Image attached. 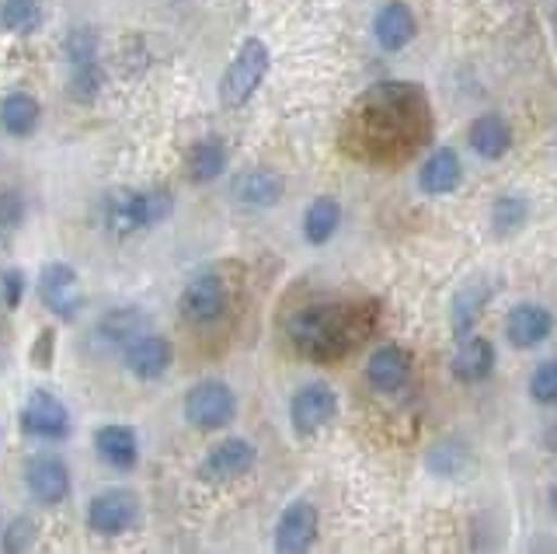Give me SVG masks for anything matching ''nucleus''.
<instances>
[{
	"instance_id": "1",
	"label": "nucleus",
	"mask_w": 557,
	"mask_h": 554,
	"mask_svg": "<svg viewBox=\"0 0 557 554\" xmlns=\"http://www.w3.org/2000/svg\"><path fill=\"white\" fill-rule=\"evenodd\" d=\"M425 136L429 101L414 84H376L348 115V147L366 161H405Z\"/></svg>"
},
{
	"instance_id": "2",
	"label": "nucleus",
	"mask_w": 557,
	"mask_h": 554,
	"mask_svg": "<svg viewBox=\"0 0 557 554\" xmlns=\"http://www.w3.org/2000/svg\"><path fill=\"white\" fill-rule=\"evenodd\" d=\"M376 307L373 304H313L296 310L286 332L296 353L313 362H335L348 356L373 332Z\"/></svg>"
},
{
	"instance_id": "3",
	"label": "nucleus",
	"mask_w": 557,
	"mask_h": 554,
	"mask_svg": "<svg viewBox=\"0 0 557 554\" xmlns=\"http://www.w3.org/2000/svg\"><path fill=\"white\" fill-rule=\"evenodd\" d=\"M98 213L104 231L112 234H139L150 231L153 223H161L171 213L168 193H144V188H112L98 202Z\"/></svg>"
},
{
	"instance_id": "4",
	"label": "nucleus",
	"mask_w": 557,
	"mask_h": 554,
	"mask_svg": "<svg viewBox=\"0 0 557 554\" xmlns=\"http://www.w3.org/2000/svg\"><path fill=\"white\" fill-rule=\"evenodd\" d=\"M272 66L269 46L261 39H248L240 46V53L234 57V63L226 66V74L220 81V101L223 109H244L251 101V95L261 88Z\"/></svg>"
},
{
	"instance_id": "5",
	"label": "nucleus",
	"mask_w": 557,
	"mask_h": 554,
	"mask_svg": "<svg viewBox=\"0 0 557 554\" xmlns=\"http://www.w3.org/2000/svg\"><path fill=\"white\" fill-rule=\"evenodd\" d=\"M237 415V397L223 380H202L185 394V419L196 429H223Z\"/></svg>"
},
{
	"instance_id": "6",
	"label": "nucleus",
	"mask_w": 557,
	"mask_h": 554,
	"mask_svg": "<svg viewBox=\"0 0 557 554\" xmlns=\"http://www.w3.org/2000/svg\"><path fill=\"white\" fill-rule=\"evenodd\" d=\"M178 310L188 324H213L226 310V283L216 272H199L196 280L182 290Z\"/></svg>"
},
{
	"instance_id": "7",
	"label": "nucleus",
	"mask_w": 557,
	"mask_h": 554,
	"mask_svg": "<svg viewBox=\"0 0 557 554\" xmlns=\"http://www.w3.org/2000/svg\"><path fill=\"white\" fill-rule=\"evenodd\" d=\"M338 411V394L327 384H307L293 394L289 402V422L296 429V436H313L318 429H324Z\"/></svg>"
},
{
	"instance_id": "8",
	"label": "nucleus",
	"mask_w": 557,
	"mask_h": 554,
	"mask_svg": "<svg viewBox=\"0 0 557 554\" xmlns=\"http://www.w3.org/2000/svg\"><path fill=\"white\" fill-rule=\"evenodd\" d=\"M136 495L126 489H104L87 506V527L101 537H119L136 524Z\"/></svg>"
},
{
	"instance_id": "9",
	"label": "nucleus",
	"mask_w": 557,
	"mask_h": 554,
	"mask_svg": "<svg viewBox=\"0 0 557 554\" xmlns=\"http://www.w3.org/2000/svg\"><path fill=\"white\" fill-rule=\"evenodd\" d=\"M22 429L35 440H63L70 432V411L57 394L32 391L22 408Z\"/></svg>"
},
{
	"instance_id": "10",
	"label": "nucleus",
	"mask_w": 557,
	"mask_h": 554,
	"mask_svg": "<svg viewBox=\"0 0 557 554\" xmlns=\"http://www.w3.org/2000/svg\"><path fill=\"white\" fill-rule=\"evenodd\" d=\"M25 484L35 502L42 506H60L70 495V471L57 454H39L25 464Z\"/></svg>"
},
{
	"instance_id": "11",
	"label": "nucleus",
	"mask_w": 557,
	"mask_h": 554,
	"mask_svg": "<svg viewBox=\"0 0 557 554\" xmlns=\"http://www.w3.org/2000/svg\"><path fill=\"white\" fill-rule=\"evenodd\" d=\"M255 460H258L255 443H248L244 436H231L209 450L206 460L199 464V478L202 481H231V478H240L244 471H251Z\"/></svg>"
},
{
	"instance_id": "12",
	"label": "nucleus",
	"mask_w": 557,
	"mask_h": 554,
	"mask_svg": "<svg viewBox=\"0 0 557 554\" xmlns=\"http://www.w3.org/2000/svg\"><path fill=\"white\" fill-rule=\"evenodd\" d=\"M313 537H318V509L307 498L289 502L275 524V551L300 554L313 544Z\"/></svg>"
},
{
	"instance_id": "13",
	"label": "nucleus",
	"mask_w": 557,
	"mask_h": 554,
	"mask_svg": "<svg viewBox=\"0 0 557 554\" xmlns=\"http://www.w3.org/2000/svg\"><path fill=\"white\" fill-rule=\"evenodd\" d=\"M39 293H42V304L57 318L70 321V318L77 315V307H81V280H77V272L70 269L66 262H52V266L42 269Z\"/></svg>"
},
{
	"instance_id": "14",
	"label": "nucleus",
	"mask_w": 557,
	"mask_h": 554,
	"mask_svg": "<svg viewBox=\"0 0 557 554\" xmlns=\"http://www.w3.org/2000/svg\"><path fill=\"white\" fill-rule=\"evenodd\" d=\"M122 359H126V370L139 380H161L171 367V359H174V349H171V342L161 338V335H136L126 349H122Z\"/></svg>"
},
{
	"instance_id": "15",
	"label": "nucleus",
	"mask_w": 557,
	"mask_h": 554,
	"mask_svg": "<svg viewBox=\"0 0 557 554\" xmlns=\"http://www.w3.org/2000/svg\"><path fill=\"white\" fill-rule=\"evenodd\" d=\"M408 377H411V356L400 345H380L370 356V362H366V380L380 394H397L408 384Z\"/></svg>"
},
{
	"instance_id": "16",
	"label": "nucleus",
	"mask_w": 557,
	"mask_h": 554,
	"mask_svg": "<svg viewBox=\"0 0 557 554\" xmlns=\"http://www.w3.org/2000/svg\"><path fill=\"white\" fill-rule=\"evenodd\" d=\"M554 332V318L547 307L540 304H516L505 318V335L516 345V349H533L547 335Z\"/></svg>"
},
{
	"instance_id": "17",
	"label": "nucleus",
	"mask_w": 557,
	"mask_h": 554,
	"mask_svg": "<svg viewBox=\"0 0 557 554\" xmlns=\"http://www.w3.org/2000/svg\"><path fill=\"white\" fill-rule=\"evenodd\" d=\"M460 178H463L460 153L449 147H440L422 164V171H418V188H422L425 196H446L460 185Z\"/></svg>"
},
{
	"instance_id": "18",
	"label": "nucleus",
	"mask_w": 557,
	"mask_h": 554,
	"mask_svg": "<svg viewBox=\"0 0 557 554\" xmlns=\"http://www.w3.org/2000/svg\"><path fill=\"white\" fill-rule=\"evenodd\" d=\"M414 14L405 0H391L387 8L376 14L373 22V36L380 42V49H387V53H397V49H405L411 39H414Z\"/></svg>"
},
{
	"instance_id": "19",
	"label": "nucleus",
	"mask_w": 557,
	"mask_h": 554,
	"mask_svg": "<svg viewBox=\"0 0 557 554\" xmlns=\"http://www.w3.org/2000/svg\"><path fill=\"white\" fill-rule=\"evenodd\" d=\"M150 318L139 315L133 307H119L112 315H104L95 328V345H104V349H126V345L147 332Z\"/></svg>"
},
{
	"instance_id": "20",
	"label": "nucleus",
	"mask_w": 557,
	"mask_h": 554,
	"mask_svg": "<svg viewBox=\"0 0 557 554\" xmlns=\"http://www.w3.org/2000/svg\"><path fill=\"white\" fill-rule=\"evenodd\" d=\"M467 140H470V150H474L478 158L498 161V158H505V150H509L512 133H509V126H505L502 115L487 112V115H478L474 123H470Z\"/></svg>"
},
{
	"instance_id": "21",
	"label": "nucleus",
	"mask_w": 557,
	"mask_h": 554,
	"mask_svg": "<svg viewBox=\"0 0 557 554\" xmlns=\"http://www.w3.org/2000/svg\"><path fill=\"white\" fill-rule=\"evenodd\" d=\"M495 370V349L487 338H463L460 353L453 356V377L460 380V384H481L487 380Z\"/></svg>"
},
{
	"instance_id": "22",
	"label": "nucleus",
	"mask_w": 557,
	"mask_h": 554,
	"mask_svg": "<svg viewBox=\"0 0 557 554\" xmlns=\"http://www.w3.org/2000/svg\"><path fill=\"white\" fill-rule=\"evenodd\" d=\"M95 446L104 464H112L115 471H129L139 460V443L129 426H104L95 432Z\"/></svg>"
},
{
	"instance_id": "23",
	"label": "nucleus",
	"mask_w": 557,
	"mask_h": 554,
	"mask_svg": "<svg viewBox=\"0 0 557 554\" xmlns=\"http://www.w3.org/2000/svg\"><path fill=\"white\" fill-rule=\"evenodd\" d=\"M286 193V182L275 171H244L234 178L231 196L244 206H275Z\"/></svg>"
},
{
	"instance_id": "24",
	"label": "nucleus",
	"mask_w": 557,
	"mask_h": 554,
	"mask_svg": "<svg viewBox=\"0 0 557 554\" xmlns=\"http://www.w3.org/2000/svg\"><path fill=\"white\" fill-rule=\"evenodd\" d=\"M487 300H492V286L487 283H467L457 297H453V307H449V324H453V335L457 338H467L474 332L478 318L484 315Z\"/></svg>"
},
{
	"instance_id": "25",
	"label": "nucleus",
	"mask_w": 557,
	"mask_h": 554,
	"mask_svg": "<svg viewBox=\"0 0 557 554\" xmlns=\"http://www.w3.org/2000/svg\"><path fill=\"white\" fill-rule=\"evenodd\" d=\"M338 223H342L338 199L321 196V199H313L304 213V237L310 245H327V241L338 234Z\"/></svg>"
},
{
	"instance_id": "26",
	"label": "nucleus",
	"mask_w": 557,
	"mask_h": 554,
	"mask_svg": "<svg viewBox=\"0 0 557 554\" xmlns=\"http://www.w3.org/2000/svg\"><path fill=\"white\" fill-rule=\"evenodd\" d=\"M39 115H42L39 101H35L32 95H25V91L8 95L4 106H0V123H4V130L11 136H28V133H35V126H39Z\"/></svg>"
},
{
	"instance_id": "27",
	"label": "nucleus",
	"mask_w": 557,
	"mask_h": 554,
	"mask_svg": "<svg viewBox=\"0 0 557 554\" xmlns=\"http://www.w3.org/2000/svg\"><path fill=\"white\" fill-rule=\"evenodd\" d=\"M226 168V150L220 140H199L196 147L188 150V178L191 182H216Z\"/></svg>"
},
{
	"instance_id": "28",
	"label": "nucleus",
	"mask_w": 557,
	"mask_h": 554,
	"mask_svg": "<svg viewBox=\"0 0 557 554\" xmlns=\"http://www.w3.org/2000/svg\"><path fill=\"white\" fill-rule=\"evenodd\" d=\"M0 25L14 36H28L42 25V4L39 0H4L0 4Z\"/></svg>"
},
{
	"instance_id": "29",
	"label": "nucleus",
	"mask_w": 557,
	"mask_h": 554,
	"mask_svg": "<svg viewBox=\"0 0 557 554\" xmlns=\"http://www.w3.org/2000/svg\"><path fill=\"white\" fill-rule=\"evenodd\" d=\"M425 464H429V471L440 475V478H460L474 467V457H470V450L460 443H443V446L432 450Z\"/></svg>"
},
{
	"instance_id": "30",
	"label": "nucleus",
	"mask_w": 557,
	"mask_h": 554,
	"mask_svg": "<svg viewBox=\"0 0 557 554\" xmlns=\"http://www.w3.org/2000/svg\"><path fill=\"white\" fill-rule=\"evenodd\" d=\"M530 217V206L522 196H502L492 206V227L495 234H516Z\"/></svg>"
},
{
	"instance_id": "31",
	"label": "nucleus",
	"mask_w": 557,
	"mask_h": 554,
	"mask_svg": "<svg viewBox=\"0 0 557 554\" xmlns=\"http://www.w3.org/2000/svg\"><path fill=\"white\" fill-rule=\"evenodd\" d=\"M101 84H104V74H101V66L95 60L91 63H77L74 81H70V95H74L77 101H95L98 91H101Z\"/></svg>"
},
{
	"instance_id": "32",
	"label": "nucleus",
	"mask_w": 557,
	"mask_h": 554,
	"mask_svg": "<svg viewBox=\"0 0 557 554\" xmlns=\"http://www.w3.org/2000/svg\"><path fill=\"white\" fill-rule=\"evenodd\" d=\"M530 394L540 405H557V359L540 362L530 377Z\"/></svg>"
},
{
	"instance_id": "33",
	"label": "nucleus",
	"mask_w": 557,
	"mask_h": 554,
	"mask_svg": "<svg viewBox=\"0 0 557 554\" xmlns=\"http://www.w3.org/2000/svg\"><path fill=\"white\" fill-rule=\"evenodd\" d=\"M63 53H66V60L70 63H91L95 57H98V36L91 28H74L66 36V42H63Z\"/></svg>"
},
{
	"instance_id": "34",
	"label": "nucleus",
	"mask_w": 557,
	"mask_h": 554,
	"mask_svg": "<svg viewBox=\"0 0 557 554\" xmlns=\"http://www.w3.org/2000/svg\"><path fill=\"white\" fill-rule=\"evenodd\" d=\"M32 541H35V524H32V519H28V516L11 519L8 530H4V551H8V554L28 551V547H32Z\"/></svg>"
},
{
	"instance_id": "35",
	"label": "nucleus",
	"mask_w": 557,
	"mask_h": 554,
	"mask_svg": "<svg viewBox=\"0 0 557 554\" xmlns=\"http://www.w3.org/2000/svg\"><path fill=\"white\" fill-rule=\"evenodd\" d=\"M25 217V202L17 193H0V231H14Z\"/></svg>"
},
{
	"instance_id": "36",
	"label": "nucleus",
	"mask_w": 557,
	"mask_h": 554,
	"mask_svg": "<svg viewBox=\"0 0 557 554\" xmlns=\"http://www.w3.org/2000/svg\"><path fill=\"white\" fill-rule=\"evenodd\" d=\"M0 293H4V304L11 310L22 304V297H25V275H22V269H8L4 275H0Z\"/></svg>"
},
{
	"instance_id": "37",
	"label": "nucleus",
	"mask_w": 557,
	"mask_h": 554,
	"mask_svg": "<svg viewBox=\"0 0 557 554\" xmlns=\"http://www.w3.org/2000/svg\"><path fill=\"white\" fill-rule=\"evenodd\" d=\"M52 338H57V335H52L49 328H42V332H39V342H35L32 359H35V367H39V370H46L49 362H52Z\"/></svg>"
},
{
	"instance_id": "38",
	"label": "nucleus",
	"mask_w": 557,
	"mask_h": 554,
	"mask_svg": "<svg viewBox=\"0 0 557 554\" xmlns=\"http://www.w3.org/2000/svg\"><path fill=\"white\" fill-rule=\"evenodd\" d=\"M550 506H554V513H557V484L550 489Z\"/></svg>"
}]
</instances>
